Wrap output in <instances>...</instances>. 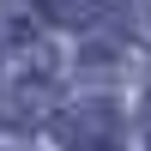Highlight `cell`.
Returning a JSON list of instances; mask_svg holds the SVG:
<instances>
[{
  "label": "cell",
  "instance_id": "2",
  "mask_svg": "<svg viewBox=\"0 0 151 151\" xmlns=\"http://www.w3.org/2000/svg\"><path fill=\"white\" fill-rule=\"evenodd\" d=\"M145 139H151V109H145Z\"/></svg>",
  "mask_w": 151,
  "mask_h": 151
},
{
  "label": "cell",
  "instance_id": "1",
  "mask_svg": "<svg viewBox=\"0 0 151 151\" xmlns=\"http://www.w3.org/2000/svg\"><path fill=\"white\" fill-rule=\"evenodd\" d=\"M55 139L67 151H109L115 145V109L109 103H79L55 121Z\"/></svg>",
  "mask_w": 151,
  "mask_h": 151
}]
</instances>
